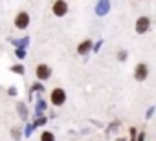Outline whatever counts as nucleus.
<instances>
[{"instance_id":"obj_6","label":"nucleus","mask_w":156,"mask_h":141,"mask_svg":"<svg viewBox=\"0 0 156 141\" xmlns=\"http://www.w3.org/2000/svg\"><path fill=\"white\" fill-rule=\"evenodd\" d=\"M149 28H151V19L149 17H140L138 20H136V33H140V35H143V33H147L149 31Z\"/></svg>"},{"instance_id":"obj_9","label":"nucleus","mask_w":156,"mask_h":141,"mask_svg":"<svg viewBox=\"0 0 156 141\" xmlns=\"http://www.w3.org/2000/svg\"><path fill=\"white\" fill-rule=\"evenodd\" d=\"M11 70H13L15 74H24V68H22V66H13Z\"/></svg>"},{"instance_id":"obj_8","label":"nucleus","mask_w":156,"mask_h":141,"mask_svg":"<svg viewBox=\"0 0 156 141\" xmlns=\"http://www.w3.org/2000/svg\"><path fill=\"white\" fill-rule=\"evenodd\" d=\"M41 141H55V136L50 132V130H44L41 134Z\"/></svg>"},{"instance_id":"obj_4","label":"nucleus","mask_w":156,"mask_h":141,"mask_svg":"<svg viewBox=\"0 0 156 141\" xmlns=\"http://www.w3.org/2000/svg\"><path fill=\"white\" fill-rule=\"evenodd\" d=\"M51 13L55 17H64L68 13V2L66 0H55L51 4Z\"/></svg>"},{"instance_id":"obj_3","label":"nucleus","mask_w":156,"mask_h":141,"mask_svg":"<svg viewBox=\"0 0 156 141\" xmlns=\"http://www.w3.org/2000/svg\"><path fill=\"white\" fill-rule=\"evenodd\" d=\"M147 77H149V66H147L145 62L136 64V68H134V79H136L138 83H143Z\"/></svg>"},{"instance_id":"obj_1","label":"nucleus","mask_w":156,"mask_h":141,"mask_svg":"<svg viewBox=\"0 0 156 141\" xmlns=\"http://www.w3.org/2000/svg\"><path fill=\"white\" fill-rule=\"evenodd\" d=\"M50 101L53 106H62L66 103V92L62 88H53L51 94H50Z\"/></svg>"},{"instance_id":"obj_5","label":"nucleus","mask_w":156,"mask_h":141,"mask_svg":"<svg viewBox=\"0 0 156 141\" xmlns=\"http://www.w3.org/2000/svg\"><path fill=\"white\" fill-rule=\"evenodd\" d=\"M35 77H37L39 81H48V79L51 77V68H50L48 64H39V66L35 68Z\"/></svg>"},{"instance_id":"obj_2","label":"nucleus","mask_w":156,"mask_h":141,"mask_svg":"<svg viewBox=\"0 0 156 141\" xmlns=\"http://www.w3.org/2000/svg\"><path fill=\"white\" fill-rule=\"evenodd\" d=\"M30 20H31V19H30V13H28V11H19V13L15 15V20H13V22H15V28H17V29H26V28L30 26Z\"/></svg>"},{"instance_id":"obj_10","label":"nucleus","mask_w":156,"mask_h":141,"mask_svg":"<svg viewBox=\"0 0 156 141\" xmlns=\"http://www.w3.org/2000/svg\"><path fill=\"white\" fill-rule=\"evenodd\" d=\"M125 55H127L125 51H119V53H118V59H119V60H125V59H127Z\"/></svg>"},{"instance_id":"obj_11","label":"nucleus","mask_w":156,"mask_h":141,"mask_svg":"<svg viewBox=\"0 0 156 141\" xmlns=\"http://www.w3.org/2000/svg\"><path fill=\"white\" fill-rule=\"evenodd\" d=\"M118 141H125V139H118Z\"/></svg>"},{"instance_id":"obj_7","label":"nucleus","mask_w":156,"mask_h":141,"mask_svg":"<svg viewBox=\"0 0 156 141\" xmlns=\"http://www.w3.org/2000/svg\"><path fill=\"white\" fill-rule=\"evenodd\" d=\"M90 50H92V40L90 39H85L79 46H77V53H79V55H87Z\"/></svg>"}]
</instances>
